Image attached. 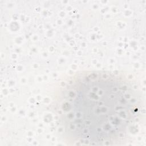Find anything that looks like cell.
<instances>
[{
	"instance_id": "1",
	"label": "cell",
	"mask_w": 146,
	"mask_h": 146,
	"mask_svg": "<svg viewBox=\"0 0 146 146\" xmlns=\"http://www.w3.org/2000/svg\"><path fill=\"white\" fill-rule=\"evenodd\" d=\"M141 94L121 75L87 71L68 79L55 103L60 128L69 141L116 145L136 132L143 111Z\"/></svg>"
}]
</instances>
